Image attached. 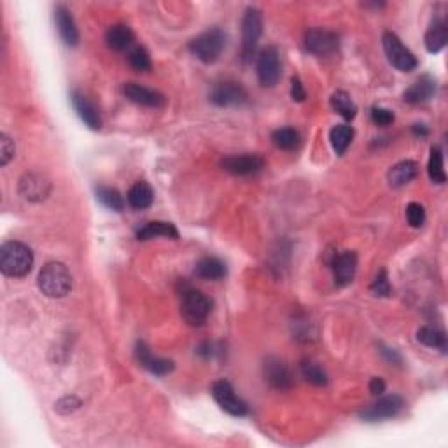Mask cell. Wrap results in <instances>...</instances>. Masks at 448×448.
I'll list each match as a JSON object with an SVG mask.
<instances>
[{
  "label": "cell",
  "instance_id": "cell-11",
  "mask_svg": "<svg viewBox=\"0 0 448 448\" xmlns=\"http://www.w3.org/2000/svg\"><path fill=\"white\" fill-rule=\"evenodd\" d=\"M221 168L231 175L249 177L259 174L265 168V160L259 154H233V156H226L221 161Z\"/></svg>",
  "mask_w": 448,
  "mask_h": 448
},
{
  "label": "cell",
  "instance_id": "cell-6",
  "mask_svg": "<svg viewBox=\"0 0 448 448\" xmlns=\"http://www.w3.org/2000/svg\"><path fill=\"white\" fill-rule=\"evenodd\" d=\"M382 43L387 60L394 69H398L399 72H412L417 69L419 62H417L415 55L401 43L396 33L386 32L382 37Z\"/></svg>",
  "mask_w": 448,
  "mask_h": 448
},
{
  "label": "cell",
  "instance_id": "cell-20",
  "mask_svg": "<svg viewBox=\"0 0 448 448\" xmlns=\"http://www.w3.org/2000/svg\"><path fill=\"white\" fill-rule=\"evenodd\" d=\"M436 93V81L431 77V75H422V77L417 79L405 93H403V100L406 104H425L435 97Z\"/></svg>",
  "mask_w": 448,
  "mask_h": 448
},
{
  "label": "cell",
  "instance_id": "cell-42",
  "mask_svg": "<svg viewBox=\"0 0 448 448\" xmlns=\"http://www.w3.org/2000/svg\"><path fill=\"white\" fill-rule=\"evenodd\" d=\"M370 393L375 394V396H380L382 393H386V382H383V378L373 376V378L370 380Z\"/></svg>",
  "mask_w": 448,
  "mask_h": 448
},
{
  "label": "cell",
  "instance_id": "cell-3",
  "mask_svg": "<svg viewBox=\"0 0 448 448\" xmlns=\"http://www.w3.org/2000/svg\"><path fill=\"white\" fill-rule=\"evenodd\" d=\"M210 312H212V300L203 295L198 289L186 285L182 289V300H180V315L190 326L200 327L207 322Z\"/></svg>",
  "mask_w": 448,
  "mask_h": 448
},
{
  "label": "cell",
  "instance_id": "cell-17",
  "mask_svg": "<svg viewBox=\"0 0 448 448\" xmlns=\"http://www.w3.org/2000/svg\"><path fill=\"white\" fill-rule=\"evenodd\" d=\"M123 93H125L128 100L137 105H142V107L161 109L167 104V99H165L163 93L146 88V86L137 84V82H126L125 88H123Z\"/></svg>",
  "mask_w": 448,
  "mask_h": 448
},
{
  "label": "cell",
  "instance_id": "cell-24",
  "mask_svg": "<svg viewBox=\"0 0 448 448\" xmlns=\"http://www.w3.org/2000/svg\"><path fill=\"white\" fill-rule=\"evenodd\" d=\"M133 39L135 35L133 32H131L130 26L123 23L112 25L111 28L107 30V33H105V43H107V46L114 51L128 50V48L133 44Z\"/></svg>",
  "mask_w": 448,
  "mask_h": 448
},
{
  "label": "cell",
  "instance_id": "cell-27",
  "mask_svg": "<svg viewBox=\"0 0 448 448\" xmlns=\"http://www.w3.org/2000/svg\"><path fill=\"white\" fill-rule=\"evenodd\" d=\"M417 340L429 349L447 352V334L445 331L438 329L435 326H422L417 331Z\"/></svg>",
  "mask_w": 448,
  "mask_h": 448
},
{
  "label": "cell",
  "instance_id": "cell-4",
  "mask_svg": "<svg viewBox=\"0 0 448 448\" xmlns=\"http://www.w3.org/2000/svg\"><path fill=\"white\" fill-rule=\"evenodd\" d=\"M226 48V33L221 28H210L190 43V51L205 65L216 63Z\"/></svg>",
  "mask_w": 448,
  "mask_h": 448
},
{
  "label": "cell",
  "instance_id": "cell-8",
  "mask_svg": "<svg viewBox=\"0 0 448 448\" xmlns=\"http://www.w3.org/2000/svg\"><path fill=\"white\" fill-rule=\"evenodd\" d=\"M210 394L216 399L217 405H219L226 413H229V415L246 417L247 413H249L247 403L239 398V394L235 393V389H233V386L228 380H217V382H214Z\"/></svg>",
  "mask_w": 448,
  "mask_h": 448
},
{
  "label": "cell",
  "instance_id": "cell-9",
  "mask_svg": "<svg viewBox=\"0 0 448 448\" xmlns=\"http://www.w3.org/2000/svg\"><path fill=\"white\" fill-rule=\"evenodd\" d=\"M210 102L217 107H236L249 100L247 89L236 81H221L214 84L209 95Z\"/></svg>",
  "mask_w": 448,
  "mask_h": 448
},
{
  "label": "cell",
  "instance_id": "cell-30",
  "mask_svg": "<svg viewBox=\"0 0 448 448\" xmlns=\"http://www.w3.org/2000/svg\"><path fill=\"white\" fill-rule=\"evenodd\" d=\"M97 200L105 207V209L112 210V212H121L125 209V200H123L121 193L114 187L109 186H97L95 190Z\"/></svg>",
  "mask_w": 448,
  "mask_h": 448
},
{
  "label": "cell",
  "instance_id": "cell-36",
  "mask_svg": "<svg viewBox=\"0 0 448 448\" xmlns=\"http://www.w3.org/2000/svg\"><path fill=\"white\" fill-rule=\"evenodd\" d=\"M371 293H373L375 296L390 295V282H389V277H387L386 270H380V272L376 273L373 284H371Z\"/></svg>",
  "mask_w": 448,
  "mask_h": 448
},
{
  "label": "cell",
  "instance_id": "cell-15",
  "mask_svg": "<svg viewBox=\"0 0 448 448\" xmlns=\"http://www.w3.org/2000/svg\"><path fill=\"white\" fill-rule=\"evenodd\" d=\"M70 102H72V107L74 111L77 112L79 119H81L89 130H100L102 116L99 107H97L84 93L79 92V89H72V93H70Z\"/></svg>",
  "mask_w": 448,
  "mask_h": 448
},
{
  "label": "cell",
  "instance_id": "cell-7",
  "mask_svg": "<svg viewBox=\"0 0 448 448\" xmlns=\"http://www.w3.org/2000/svg\"><path fill=\"white\" fill-rule=\"evenodd\" d=\"M256 74H258V81L263 88H273L280 81L282 63L280 53L277 48L268 46L259 53L258 62H256Z\"/></svg>",
  "mask_w": 448,
  "mask_h": 448
},
{
  "label": "cell",
  "instance_id": "cell-26",
  "mask_svg": "<svg viewBox=\"0 0 448 448\" xmlns=\"http://www.w3.org/2000/svg\"><path fill=\"white\" fill-rule=\"evenodd\" d=\"M448 43V28L443 20H435V23L429 26L425 32V50L432 55L439 53Z\"/></svg>",
  "mask_w": 448,
  "mask_h": 448
},
{
  "label": "cell",
  "instance_id": "cell-22",
  "mask_svg": "<svg viewBox=\"0 0 448 448\" xmlns=\"http://www.w3.org/2000/svg\"><path fill=\"white\" fill-rule=\"evenodd\" d=\"M126 202L131 209L135 210H146L153 205L154 202V191L146 180H138L130 187L126 195Z\"/></svg>",
  "mask_w": 448,
  "mask_h": 448
},
{
  "label": "cell",
  "instance_id": "cell-44",
  "mask_svg": "<svg viewBox=\"0 0 448 448\" xmlns=\"http://www.w3.org/2000/svg\"><path fill=\"white\" fill-rule=\"evenodd\" d=\"M412 131L417 135V137H427L429 135V128L425 125H419V123L412 126Z\"/></svg>",
  "mask_w": 448,
  "mask_h": 448
},
{
  "label": "cell",
  "instance_id": "cell-1",
  "mask_svg": "<svg viewBox=\"0 0 448 448\" xmlns=\"http://www.w3.org/2000/svg\"><path fill=\"white\" fill-rule=\"evenodd\" d=\"M33 266V252L18 240L4 242L0 247V270L6 277L21 278L30 273Z\"/></svg>",
  "mask_w": 448,
  "mask_h": 448
},
{
  "label": "cell",
  "instance_id": "cell-25",
  "mask_svg": "<svg viewBox=\"0 0 448 448\" xmlns=\"http://www.w3.org/2000/svg\"><path fill=\"white\" fill-rule=\"evenodd\" d=\"M417 174H419V165L412 160H405L399 161L398 165H394V167L390 168L387 179H389V184L393 187H403L408 182H412L417 177Z\"/></svg>",
  "mask_w": 448,
  "mask_h": 448
},
{
  "label": "cell",
  "instance_id": "cell-35",
  "mask_svg": "<svg viewBox=\"0 0 448 448\" xmlns=\"http://www.w3.org/2000/svg\"><path fill=\"white\" fill-rule=\"evenodd\" d=\"M406 221L412 228H420L425 223V210L420 203L412 202L406 205Z\"/></svg>",
  "mask_w": 448,
  "mask_h": 448
},
{
  "label": "cell",
  "instance_id": "cell-21",
  "mask_svg": "<svg viewBox=\"0 0 448 448\" xmlns=\"http://www.w3.org/2000/svg\"><path fill=\"white\" fill-rule=\"evenodd\" d=\"M179 239V231L172 223H165V221H151L146 226H142L137 231L138 240H153V239Z\"/></svg>",
  "mask_w": 448,
  "mask_h": 448
},
{
  "label": "cell",
  "instance_id": "cell-13",
  "mask_svg": "<svg viewBox=\"0 0 448 448\" xmlns=\"http://www.w3.org/2000/svg\"><path fill=\"white\" fill-rule=\"evenodd\" d=\"M405 403L398 394H390V396L380 398L378 401H375L373 405H370L368 408H364L361 412V419H364L366 422H380V420L393 419V417L399 415V412L403 410Z\"/></svg>",
  "mask_w": 448,
  "mask_h": 448
},
{
  "label": "cell",
  "instance_id": "cell-33",
  "mask_svg": "<svg viewBox=\"0 0 448 448\" xmlns=\"http://www.w3.org/2000/svg\"><path fill=\"white\" fill-rule=\"evenodd\" d=\"M301 375L307 382H310L312 386L322 387L327 383V373L322 370V366H319L314 361H303L301 363Z\"/></svg>",
  "mask_w": 448,
  "mask_h": 448
},
{
  "label": "cell",
  "instance_id": "cell-38",
  "mask_svg": "<svg viewBox=\"0 0 448 448\" xmlns=\"http://www.w3.org/2000/svg\"><path fill=\"white\" fill-rule=\"evenodd\" d=\"M371 121L376 126H389L394 123V112L383 107H373L371 109Z\"/></svg>",
  "mask_w": 448,
  "mask_h": 448
},
{
  "label": "cell",
  "instance_id": "cell-28",
  "mask_svg": "<svg viewBox=\"0 0 448 448\" xmlns=\"http://www.w3.org/2000/svg\"><path fill=\"white\" fill-rule=\"evenodd\" d=\"M354 138V128L349 125H337L331 128L329 131V142L331 148L338 156L345 154V151L349 149V146L352 144Z\"/></svg>",
  "mask_w": 448,
  "mask_h": 448
},
{
  "label": "cell",
  "instance_id": "cell-34",
  "mask_svg": "<svg viewBox=\"0 0 448 448\" xmlns=\"http://www.w3.org/2000/svg\"><path fill=\"white\" fill-rule=\"evenodd\" d=\"M128 65L137 72H148L151 70V56L146 48L137 46L128 53Z\"/></svg>",
  "mask_w": 448,
  "mask_h": 448
},
{
  "label": "cell",
  "instance_id": "cell-39",
  "mask_svg": "<svg viewBox=\"0 0 448 448\" xmlns=\"http://www.w3.org/2000/svg\"><path fill=\"white\" fill-rule=\"evenodd\" d=\"M81 406V399H77L75 396H67L62 398L58 403L55 405V410L60 413H70L74 410H77Z\"/></svg>",
  "mask_w": 448,
  "mask_h": 448
},
{
  "label": "cell",
  "instance_id": "cell-2",
  "mask_svg": "<svg viewBox=\"0 0 448 448\" xmlns=\"http://www.w3.org/2000/svg\"><path fill=\"white\" fill-rule=\"evenodd\" d=\"M37 284L48 298H63L72 291V275L63 263L51 261L43 266Z\"/></svg>",
  "mask_w": 448,
  "mask_h": 448
},
{
  "label": "cell",
  "instance_id": "cell-10",
  "mask_svg": "<svg viewBox=\"0 0 448 448\" xmlns=\"http://www.w3.org/2000/svg\"><path fill=\"white\" fill-rule=\"evenodd\" d=\"M263 373H265L266 382L275 390L285 393V390L293 389V386H295V376L291 373V368L280 357H266L265 364H263Z\"/></svg>",
  "mask_w": 448,
  "mask_h": 448
},
{
  "label": "cell",
  "instance_id": "cell-41",
  "mask_svg": "<svg viewBox=\"0 0 448 448\" xmlns=\"http://www.w3.org/2000/svg\"><path fill=\"white\" fill-rule=\"evenodd\" d=\"M217 352H219V350L216 349V345L210 344V342H203V344H200L197 347V354L202 356L203 359H212Z\"/></svg>",
  "mask_w": 448,
  "mask_h": 448
},
{
  "label": "cell",
  "instance_id": "cell-43",
  "mask_svg": "<svg viewBox=\"0 0 448 448\" xmlns=\"http://www.w3.org/2000/svg\"><path fill=\"white\" fill-rule=\"evenodd\" d=\"M382 354L387 357V361H389V363H401V356H399L396 350L383 349Z\"/></svg>",
  "mask_w": 448,
  "mask_h": 448
},
{
  "label": "cell",
  "instance_id": "cell-40",
  "mask_svg": "<svg viewBox=\"0 0 448 448\" xmlns=\"http://www.w3.org/2000/svg\"><path fill=\"white\" fill-rule=\"evenodd\" d=\"M291 99L295 102H303L307 99V92H305L303 82L300 81L298 75L291 79Z\"/></svg>",
  "mask_w": 448,
  "mask_h": 448
},
{
  "label": "cell",
  "instance_id": "cell-12",
  "mask_svg": "<svg viewBox=\"0 0 448 448\" xmlns=\"http://www.w3.org/2000/svg\"><path fill=\"white\" fill-rule=\"evenodd\" d=\"M340 39L334 32L326 28H310L305 33V48L315 56L333 55L338 50Z\"/></svg>",
  "mask_w": 448,
  "mask_h": 448
},
{
  "label": "cell",
  "instance_id": "cell-37",
  "mask_svg": "<svg viewBox=\"0 0 448 448\" xmlns=\"http://www.w3.org/2000/svg\"><path fill=\"white\" fill-rule=\"evenodd\" d=\"M14 153H16L14 142L11 141L6 133L0 135V165L6 167V165L14 158Z\"/></svg>",
  "mask_w": 448,
  "mask_h": 448
},
{
  "label": "cell",
  "instance_id": "cell-19",
  "mask_svg": "<svg viewBox=\"0 0 448 448\" xmlns=\"http://www.w3.org/2000/svg\"><path fill=\"white\" fill-rule=\"evenodd\" d=\"M51 191V184L39 174H26L20 180V195L28 202H43Z\"/></svg>",
  "mask_w": 448,
  "mask_h": 448
},
{
  "label": "cell",
  "instance_id": "cell-14",
  "mask_svg": "<svg viewBox=\"0 0 448 448\" xmlns=\"http://www.w3.org/2000/svg\"><path fill=\"white\" fill-rule=\"evenodd\" d=\"M331 270H333L334 284L338 288H345L356 277L357 270V256L354 251H344L338 252L331 259Z\"/></svg>",
  "mask_w": 448,
  "mask_h": 448
},
{
  "label": "cell",
  "instance_id": "cell-31",
  "mask_svg": "<svg viewBox=\"0 0 448 448\" xmlns=\"http://www.w3.org/2000/svg\"><path fill=\"white\" fill-rule=\"evenodd\" d=\"M272 141L278 149L293 151L300 146L301 137H300V131L296 130V128L284 126V128H278V130L273 131Z\"/></svg>",
  "mask_w": 448,
  "mask_h": 448
},
{
  "label": "cell",
  "instance_id": "cell-18",
  "mask_svg": "<svg viewBox=\"0 0 448 448\" xmlns=\"http://www.w3.org/2000/svg\"><path fill=\"white\" fill-rule=\"evenodd\" d=\"M55 23L56 30H58L60 37H62L63 44L69 48H75L79 44V30L75 25L72 13L67 9L65 6H56L55 7Z\"/></svg>",
  "mask_w": 448,
  "mask_h": 448
},
{
  "label": "cell",
  "instance_id": "cell-29",
  "mask_svg": "<svg viewBox=\"0 0 448 448\" xmlns=\"http://www.w3.org/2000/svg\"><path fill=\"white\" fill-rule=\"evenodd\" d=\"M331 107L337 114H340L342 118L347 119V121H352L357 116V107L354 104V100L350 99V95L344 89H338L331 95Z\"/></svg>",
  "mask_w": 448,
  "mask_h": 448
},
{
  "label": "cell",
  "instance_id": "cell-16",
  "mask_svg": "<svg viewBox=\"0 0 448 448\" xmlns=\"http://www.w3.org/2000/svg\"><path fill=\"white\" fill-rule=\"evenodd\" d=\"M135 357H137L138 364L154 376H167L174 371V361L153 356V352L144 342H137V345H135Z\"/></svg>",
  "mask_w": 448,
  "mask_h": 448
},
{
  "label": "cell",
  "instance_id": "cell-32",
  "mask_svg": "<svg viewBox=\"0 0 448 448\" xmlns=\"http://www.w3.org/2000/svg\"><path fill=\"white\" fill-rule=\"evenodd\" d=\"M427 174L429 179L435 184H445L447 174H445V163H443V151L438 146L431 148V156H429L427 163Z\"/></svg>",
  "mask_w": 448,
  "mask_h": 448
},
{
  "label": "cell",
  "instance_id": "cell-5",
  "mask_svg": "<svg viewBox=\"0 0 448 448\" xmlns=\"http://www.w3.org/2000/svg\"><path fill=\"white\" fill-rule=\"evenodd\" d=\"M263 33V16L261 11L256 7H247L242 18V62L251 63L252 56L256 55L258 50L259 39Z\"/></svg>",
  "mask_w": 448,
  "mask_h": 448
},
{
  "label": "cell",
  "instance_id": "cell-23",
  "mask_svg": "<svg viewBox=\"0 0 448 448\" xmlns=\"http://www.w3.org/2000/svg\"><path fill=\"white\" fill-rule=\"evenodd\" d=\"M195 275L203 280H221L228 275V268H226L224 261L221 259L212 258V256H207L202 258L195 266Z\"/></svg>",
  "mask_w": 448,
  "mask_h": 448
}]
</instances>
